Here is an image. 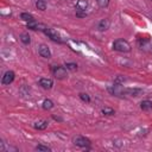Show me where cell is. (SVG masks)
I'll return each instance as SVG.
<instances>
[{"label":"cell","instance_id":"6da1fadb","mask_svg":"<svg viewBox=\"0 0 152 152\" xmlns=\"http://www.w3.org/2000/svg\"><path fill=\"white\" fill-rule=\"evenodd\" d=\"M113 49L115 51H119V52H129L131 51V44L126 40V39H116L114 40L113 43Z\"/></svg>","mask_w":152,"mask_h":152},{"label":"cell","instance_id":"7a4b0ae2","mask_svg":"<svg viewBox=\"0 0 152 152\" xmlns=\"http://www.w3.org/2000/svg\"><path fill=\"white\" fill-rule=\"evenodd\" d=\"M88 7V1L87 0H78L76 2V15L82 18L86 17V10Z\"/></svg>","mask_w":152,"mask_h":152},{"label":"cell","instance_id":"3957f363","mask_svg":"<svg viewBox=\"0 0 152 152\" xmlns=\"http://www.w3.org/2000/svg\"><path fill=\"white\" fill-rule=\"evenodd\" d=\"M142 93V89L140 88H124L121 87V94L120 96L128 95V96H139Z\"/></svg>","mask_w":152,"mask_h":152},{"label":"cell","instance_id":"277c9868","mask_svg":"<svg viewBox=\"0 0 152 152\" xmlns=\"http://www.w3.org/2000/svg\"><path fill=\"white\" fill-rule=\"evenodd\" d=\"M44 33H45V34H46L51 40L57 42V43H63V40H62L61 36L57 33V31H56V30L50 28V27H46V28H45V31H44Z\"/></svg>","mask_w":152,"mask_h":152},{"label":"cell","instance_id":"5b68a950","mask_svg":"<svg viewBox=\"0 0 152 152\" xmlns=\"http://www.w3.org/2000/svg\"><path fill=\"white\" fill-rule=\"evenodd\" d=\"M66 68L65 66H59V65H57V66H53L52 68V74H53V76L56 77V78H58V80H62V78H65L66 77Z\"/></svg>","mask_w":152,"mask_h":152},{"label":"cell","instance_id":"8992f818","mask_svg":"<svg viewBox=\"0 0 152 152\" xmlns=\"http://www.w3.org/2000/svg\"><path fill=\"white\" fill-rule=\"evenodd\" d=\"M14 77H15V74H14L12 70H7V71L4 74L1 82H2L4 86H8V84H11V83L14 81Z\"/></svg>","mask_w":152,"mask_h":152},{"label":"cell","instance_id":"52a82bcc","mask_svg":"<svg viewBox=\"0 0 152 152\" xmlns=\"http://www.w3.org/2000/svg\"><path fill=\"white\" fill-rule=\"evenodd\" d=\"M74 144L80 147H88L90 145V140L84 137H76L74 138Z\"/></svg>","mask_w":152,"mask_h":152},{"label":"cell","instance_id":"ba28073f","mask_svg":"<svg viewBox=\"0 0 152 152\" xmlns=\"http://www.w3.org/2000/svg\"><path fill=\"white\" fill-rule=\"evenodd\" d=\"M38 52L44 58H50L51 57V51H50V49L45 44H42V45L38 46Z\"/></svg>","mask_w":152,"mask_h":152},{"label":"cell","instance_id":"9c48e42d","mask_svg":"<svg viewBox=\"0 0 152 152\" xmlns=\"http://www.w3.org/2000/svg\"><path fill=\"white\" fill-rule=\"evenodd\" d=\"M27 27L28 28H31V30H40V31H45V28H46V26L45 25H43V24H39V23H37V21H30V23H27Z\"/></svg>","mask_w":152,"mask_h":152},{"label":"cell","instance_id":"30bf717a","mask_svg":"<svg viewBox=\"0 0 152 152\" xmlns=\"http://www.w3.org/2000/svg\"><path fill=\"white\" fill-rule=\"evenodd\" d=\"M39 86L42 87V88H44V89H50V88H52V86H53V82H52V80L51 78H40L39 80Z\"/></svg>","mask_w":152,"mask_h":152},{"label":"cell","instance_id":"8fae6325","mask_svg":"<svg viewBox=\"0 0 152 152\" xmlns=\"http://www.w3.org/2000/svg\"><path fill=\"white\" fill-rule=\"evenodd\" d=\"M109 25H110V20L109 19H102L97 24V30L99 31H106V30L109 28Z\"/></svg>","mask_w":152,"mask_h":152},{"label":"cell","instance_id":"7c38bea8","mask_svg":"<svg viewBox=\"0 0 152 152\" xmlns=\"http://www.w3.org/2000/svg\"><path fill=\"white\" fill-rule=\"evenodd\" d=\"M140 108H141L142 110H150V109H152V101H150V100H144V101H141Z\"/></svg>","mask_w":152,"mask_h":152},{"label":"cell","instance_id":"4fadbf2b","mask_svg":"<svg viewBox=\"0 0 152 152\" xmlns=\"http://www.w3.org/2000/svg\"><path fill=\"white\" fill-rule=\"evenodd\" d=\"M48 125H49V122L46 120H40V121H37L34 124V128H37V129H45L48 127Z\"/></svg>","mask_w":152,"mask_h":152},{"label":"cell","instance_id":"5bb4252c","mask_svg":"<svg viewBox=\"0 0 152 152\" xmlns=\"http://www.w3.org/2000/svg\"><path fill=\"white\" fill-rule=\"evenodd\" d=\"M53 107V102L50 100V99H45L44 101H43V108L45 109V110H49V109H51Z\"/></svg>","mask_w":152,"mask_h":152},{"label":"cell","instance_id":"9a60e30c","mask_svg":"<svg viewBox=\"0 0 152 152\" xmlns=\"http://www.w3.org/2000/svg\"><path fill=\"white\" fill-rule=\"evenodd\" d=\"M20 18H21L23 20L27 21V23H30V21H33V20H34V19H33V15H32V14H30V13H21V14H20Z\"/></svg>","mask_w":152,"mask_h":152},{"label":"cell","instance_id":"2e32d148","mask_svg":"<svg viewBox=\"0 0 152 152\" xmlns=\"http://www.w3.org/2000/svg\"><path fill=\"white\" fill-rule=\"evenodd\" d=\"M20 40L24 43V44H30L31 43V38H30V36L27 34V33H21L20 34Z\"/></svg>","mask_w":152,"mask_h":152},{"label":"cell","instance_id":"e0dca14e","mask_svg":"<svg viewBox=\"0 0 152 152\" xmlns=\"http://www.w3.org/2000/svg\"><path fill=\"white\" fill-rule=\"evenodd\" d=\"M36 7L40 11H45L46 10V4H45V0H38L36 2Z\"/></svg>","mask_w":152,"mask_h":152},{"label":"cell","instance_id":"ac0fdd59","mask_svg":"<svg viewBox=\"0 0 152 152\" xmlns=\"http://www.w3.org/2000/svg\"><path fill=\"white\" fill-rule=\"evenodd\" d=\"M96 2L101 8H104L109 5V0H96Z\"/></svg>","mask_w":152,"mask_h":152},{"label":"cell","instance_id":"d6986e66","mask_svg":"<svg viewBox=\"0 0 152 152\" xmlns=\"http://www.w3.org/2000/svg\"><path fill=\"white\" fill-rule=\"evenodd\" d=\"M102 113L106 114V115H113L114 114V109L109 108V107H104V108H102Z\"/></svg>","mask_w":152,"mask_h":152},{"label":"cell","instance_id":"ffe728a7","mask_svg":"<svg viewBox=\"0 0 152 152\" xmlns=\"http://www.w3.org/2000/svg\"><path fill=\"white\" fill-rule=\"evenodd\" d=\"M36 150H37V151H45V152H50V151H51L50 147L44 146V145H38V146H36Z\"/></svg>","mask_w":152,"mask_h":152},{"label":"cell","instance_id":"44dd1931","mask_svg":"<svg viewBox=\"0 0 152 152\" xmlns=\"http://www.w3.org/2000/svg\"><path fill=\"white\" fill-rule=\"evenodd\" d=\"M65 68H66L68 70H72V71H74V70L77 69V64H76V63H66V64H65Z\"/></svg>","mask_w":152,"mask_h":152},{"label":"cell","instance_id":"7402d4cb","mask_svg":"<svg viewBox=\"0 0 152 152\" xmlns=\"http://www.w3.org/2000/svg\"><path fill=\"white\" fill-rule=\"evenodd\" d=\"M80 97H81V100H83V101H86V102H89L90 101V97H89V95H87V94H80Z\"/></svg>","mask_w":152,"mask_h":152}]
</instances>
